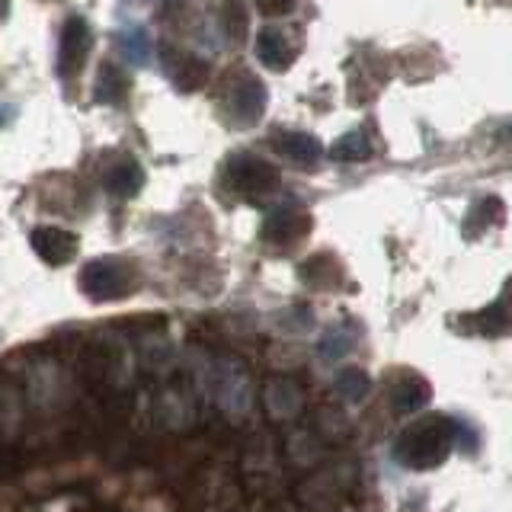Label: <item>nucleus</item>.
Wrapping results in <instances>:
<instances>
[{
	"mask_svg": "<svg viewBox=\"0 0 512 512\" xmlns=\"http://www.w3.org/2000/svg\"><path fill=\"white\" fill-rule=\"evenodd\" d=\"M503 218H506L503 199H496V196L480 199L468 212V218H464V237H480L487 228H493V224H503Z\"/></svg>",
	"mask_w": 512,
	"mask_h": 512,
	"instance_id": "ddd939ff",
	"label": "nucleus"
},
{
	"mask_svg": "<svg viewBox=\"0 0 512 512\" xmlns=\"http://www.w3.org/2000/svg\"><path fill=\"white\" fill-rule=\"evenodd\" d=\"M471 324L477 327V333H484V336L512 333V279L503 285L500 298H493V304H487L484 311H477L471 317Z\"/></svg>",
	"mask_w": 512,
	"mask_h": 512,
	"instance_id": "6e6552de",
	"label": "nucleus"
},
{
	"mask_svg": "<svg viewBox=\"0 0 512 512\" xmlns=\"http://www.w3.org/2000/svg\"><path fill=\"white\" fill-rule=\"evenodd\" d=\"M224 29H228L231 39H244L247 36V10L244 0H224Z\"/></svg>",
	"mask_w": 512,
	"mask_h": 512,
	"instance_id": "a211bd4d",
	"label": "nucleus"
},
{
	"mask_svg": "<svg viewBox=\"0 0 512 512\" xmlns=\"http://www.w3.org/2000/svg\"><path fill=\"white\" fill-rule=\"evenodd\" d=\"M330 157L340 160V164H359V160L372 157V144L362 132H349L343 138H336V144L330 148Z\"/></svg>",
	"mask_w": 512,
	"mask_h": 512,
	"instance_id": "dca6fc26",
	"label": "nucleus"
},
{
	"mask_svg": "<svg viewBox=\"0 0 512 512\" xmlns=\"http://www.w3.org/2000/svg\"><path fill=\"white\" fill-rule=\"evenodd\" d=\"M128 74L116 64H103L100 68V77H96V100L100 103H109V106H119L125 96H128Z\"/></svg>",
	"mask_w": 512,
	"mask_h": 512,
	"instance_id": "2eb2a0df",
	"label": "nucleus"
},
{
	"mask_svg": "<svg viewBox=\"0 0 512 512\" xmlns=\"http://www.w3.org/2000/svg\"><path fill=\"white\" fill-rule=\"evenodd\" d=\"M135 282H138L135 269L122 260H112V256L93 260L80 272V288H84V295L93 301H119L132 292Z\"/></svg>",
	"mask_w": 512,
	"mask_h": 512,
	"instance_id": "f03ea898",
	"label": "nucleus"
},
{
	"mask_svg": "<svg viewBox=\"0 0 512 512\" xmlns=\"http://www.w3.org/2000/svg\"><path fill=\"white\" fill-rule=\"evenodd\" d=\"M164 55H167V68H170L173 84L180 87L183 93H192V90L205 87V80H208V64H205L202 58L186 55V52H180V55L164 52Z\"/></svg>",
	"mask_w": 512,
	"mask_h": 512,
	"instance_id": "9d476101",
	"label": "nucleus"
},
{
	"mask_svg": "<svg viewBox=\"0 0 512 512\" xmlns=\"http://www.w3.org/2000/svg\"><path fill=\"white\" fill-rule=\"evenodd\" d=\"M90 45H93V36H90L87 20L84 16H71L61 29V45H58V77L61 80H71L80 74V68H84V61L90 55Z\"/></svg>",
	"mask_w": 512,
	"mask_h": 512,
	"instance_id": "20e7f679",
	"label": "nucleus"
},
{
	"mask_svg": "<svg viewBox=\"0 0 512 512\" xmlns=\"http://www.w3.org/2000/svg\"><path fill=\"white\" fill-rule=\"evenodd\" d=\"M429 400H432V388L420 375H404L391 388V404L397 413H416V410H423Z\"/></svg>",
	"mask_w": 512,
	"mask_h": 512,
	"instance_id": "9b49d317",
	"label": "nucleus"
},
{
	"mask_svg": "<svg viewBox=\"0 0 512 512\" xmlns=\"http://www.w3.org/2000/svg\"><path fill=\"white\" fill-rule=\"evenodd\" d=\"M336 394L349 400V404H359L368 394V375L359 372V368H346V372H340V378H336Z\"/></svg>",
	"mask_w": 512,
	"mask_h": 512,
	"instance_id": "f3484780",
	"label": "nucleus"
},
{
	"mask_svg": "<svg viewBox=\"0 0 512 512\" xmlns=\"http://www.w3.org/2000/svg\"><path fill=\"white\" fill-rule=\"evenodd\" d=\"M231 116L234 122L240 125H253L256 119L263 116V109H266V87L260 84L256 77H244L240 84L231 90Z\"/></svg>",
	"mask_w": 512,
	"mask_h": 512,
	"instance_id": "0eeeda50",
	"label": "nucleus"
},
{
	"mask_svg": "<svg viewBox=\"0 0 512 512\" xmlns=\"http://www.w3.org/2000/svg\"><path fill=\"white\" fill-rule=\"evenodd\" d=\"M458 442V423L448 416H426V420L404 429L394 445V458L407 471H432L452 455Z\"/></svg>",
	"mask_w": 512,
	"mask_h": 512,
	"instance_id": "f257e3e1",
	"label": "nucleus"
},
{
	"mask_svg": "<svg viewBox=\"0 0 512 512\" xmlns=\"http://www.w3.org/2000/svg\"><path fill=\"white\" fill-rule=\"evenodd\" d=\"M298 0H256V7H260L266 16H285L295 10Z\"/></svg>",
	"mask_w": 512,
	"mask_h": 512,
	"instance_id": "6ab92c4d",
	"label": "nucleus"
},
{
	"mask_svg": "<svg viewBox=\"0 0 512 512\" xmlns=\"http://www.w3.org/2000/svg\"><path fill=\"white\" fill-rule=\"evenodd\" d=\"M32 250H36L48 266H64L77 253V234L64 228H39L32 231Z\"/></svg>",
	"mask_w": 512,
	"mask_h": 512,
	"instance_id": "423d86ee",
	"label": "nucleus"
},
{
	"mask_svg": "<svg viewBox=\"0 0 512 512\" xmlns=\"http://www.w3.org/2000/svg\"><path fill=\"white\" fill-rule=\"evenodd\" d=\"M224 180L234 192L247 199H256V196H269V192H276L282 176L279 170L269 164V160L256 157V154H234L228 160V173H224Z\"/></svg>",
	"mask_w": 512,
	"mask_h": 512,
	"instance_id": "7ed1b4c3",
	"label": "nucleus"
},
{
	"mask_svg": "<svg viewBox=\"0 0 512 512\" xmlns=\"http://www.w3.org/2000/svg\"><path fill=\"white\" fill-rule=\"evenodd\" d=\"M141 186H144V170L135 160H122V164H116L106 173V189L119 199H132Z\"/></svg>",
	"mask_w": 512,
	"mask_h": 512,
	"instance_id": "4468645a",
	"label": "nucleus"
},
{
	"mask_svg": "<svg viewBox=\"0 0 512 512\" xmlns=\"http://www.w3.org/2000/svg\"><path fill=\"white\" fill-rule=\"evenodd\" d=\"M311 215L301 212L295 205H282L276 208L266 221H263V240L276 247H285V244H295V240H304L311 234Z\"/></svg>",
	"mask_w": 512,
	"mask_h": 512,
	"instance_id": "39448f33",
	"label": "nucleus"
},
{
	"mask_svg": "<svg viewBox=\"0 0 512 512\" xmlns=\"http://www.w3.org/2000/svg\"><path fill=\"white\" fill-rule=\"evenodd\" d=\"M276 148L292 160V164H301V167H311L320 160L324 148H320V141L314 135H304V132H285L276 138Z\"/></svg>",
	"mask_w": 512,
	"mask_h": 512,
	"instance_id": "f8f14e48",
	"label": "nucleus"
},
{
	"mask_svg": "<svg viewBox=\"0 0 512 512\" xmlns=\"http://www.w3.org/2000/svg\"><path fill=\"white\" fill-rule=\"evenodd\" d=\"M295 55H298L295 45H292V39H288L282 29H276V26L260 29V36H256V58H260L266 68L285 71L288 64L295 61Z\"/></svg>",
	"mask_w": 512,
	"mask_h": 512,
	"instance_id": "1a4fd4ad",
	"label": "nucleus"
}]
</instances>
